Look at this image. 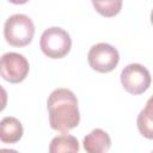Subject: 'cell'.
Here are the masks:
<instances>
[{"instance_id":"1","label":"cell","mask_w":153,"mask_h":153,"mask_svg":"<svg viewBox=\"0 0 153 153\" xmlns=\"http://www.w3.org/2000/svg\"><path fill=\"white\" fill-rule=\"evenodd\" d=\"M47 106L51 129L60 133H68L78 127L80 122L78 99L71 90H54L48 97Z\"/></svg>"},{"instance_id":"2","label":"cell","mask_w":153,"mask_h":153,"mask_svg":"<svg viewBox=\"0 0 153 153\" xmlns=\"http://www.w3.org/2000/svg\"><path fill=\"white\" fill-rule=\"evenodd\" d=\"M35 35L32 20L22 13L8 17L4 25V36L6 42L12 47H25L31 43Z\"/></svg>"},{"instance_id":"3","label":"cell","mask_w":153,"mask_h":153,"mask_svg":"<svg viewBox=\"0 0 153 153\" xmlns=\"http://www.w3.org/2000/svg\"><path fill=\"white\" fill-rule=\"evenodd\" d=\"M39 47L45 56L50 59H62L69 53L72 48V39L66 30L51 26L43 31Z\"/></svg>"},{"instance_id":"4","label":"cell","mask_w":153,"mask_h":153,"mask_svg":"<svg viewBox=\"0 0 153 153\" xmlns=\"http://www.w3.org/2000/svg\"><path fill=\"white\" fill-rule=\"evenodd\" d=\"M152 82L148 69L140 63H130L121 72V84L130 94H141L146 92Z\"/></svg>"},{"instance_id":"5","label":"cell","mask_w":153,"mask_h":153,"mask_svg":"<svg viewBox=\"0 0 153 153\" xmlns=\"http://www.w3.org/2000/svg\"><path fill=\"white\" fill-rule=\"evenodd\" d=\"M87 61L93 71L99 73H109L117 67L120 54L111 44L97 43L88 50Z\"/></svg>"},{"instance_id":"6","label":"cell","mask_w":153,"mask_h":153,"mask_svg":"<svg viewBox=\"0 0 153 153\" xmlns=\"http://www.w3.org/2000/svg\"><path fill=\"white\" fill-rule=\"evenodd\" d=\"M30 66L26 57L18 53H5L0 60V74L11 84L22 82L29 74Z\"/></svg>"},{"instance_id":"7","label":"cell","mask_w":153,"mask_h":153,"mask_svg":"<svg viewBox=\"0 0 153 153\" xmlns=\"http://www.w3.org/2000/svg\"><path fill=\"white\" fill-rule=\"evenodd\" d=\"M82 145L88 153H104L110 149L111 139L105 130L96 128L84 137Z\"/></svg>"},{"instance_id":"8","label":"cell","mask_w":153,"mask_h":153,"mask_svg":"<svg viewBox=\"0 0 153 153\" xmlns=\"http://www.w3.org/2000/svg\"><path fill=\"white\" fill-rule=\"evenodd\" d=\"M24 129L20 121L12 116H6L0 122V139L4 143H16L23 136Z\"/></svg>"},{"instance_id":"9","label":"cell","mask_w":153,"mask_h":153,"mask_svg":"<svg viewBox=\"0 0 153 153\" xmlns=\"http://www.w3.org/2000/svg\"><path fill=\"white\" fill-rule=\"evenodd\" d=\"M136 124L143 137L153 140V96L147 100L146 106L137 115Z\"/></svg>"},{"instance_id":"10","label":"cell","mask_w":153,"mask_h":153,"mask_svg":"<svg viewBox=\"0 0 153 153\" xmlns=\"http://www.w3.org/2000/svg\"><path fill=\"white\" fill-rule=\"evenodd\" d=\"M79 142L76 137L73 135L62 133V135L55 136L49 145L50 153H60V152H78Z\"/></svg>"},{"instance_id":"11","label":"cell","mask_w":153,"mask_h":153,"mask_svg":"<svg viewBox=\"0 0 153 153\" xmlns=\"http://www.w3.org/2000/svg\"><path fill=\"white\" fill-rule=\"evenodd\" d=\"M94 10L103 17L111 18L122 10V0H91Z\"/></svg>"},{"instance_id":"12","label":"cell","mask_w":153,"mask_h":153,"mask_svg":"<svg viewBox=\"0 0 153 153\" xmlns=\"http://www.w3.org/2000/svg\"><path fill=\"white\" fill-rule=\"evenodd\" d=\"M11 4H14V5H24L26 4L29 0H8Z\"/></svg>"},{"instance_id":"13","label":"cell","mask_w":153,"mask_h":153,"mask_svg":"<svg viewBox=\"0 0 153 153\" xmlns=\"http://www.w3.org/2000/svg\"><path fill=\"white\" fill-rule=\"evenodd\" d=\"M151 23H152V25H153V10H152V12H151Z\"/></svg>"}]
</instances>
